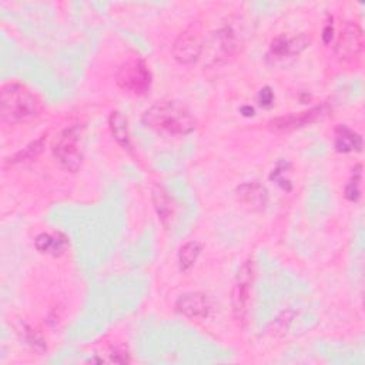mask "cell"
<instances>
[{
  "mask_svg": "<svg viewBox=\"0 0 365 365\" xmlns=\"http://www.w3.org/2000/svg\"><path fill=\"white\" fill-rule=\"evenodd\" d=\"M141 121L157 133L184 136L196 128V120L190 112L174 102H159L143 113Z\"/></svg>",
  "mask_w": 365,
  "mask_h": 365,
  "instance_id": "1",
  "label": "cell"
},
{
  "mask_svg": "<svg viewBox=\"0 0 365 365\" xmlns=\"http://www.w3.org/2000/svg\"><path fill=\"white\" fill-rule=\"evenodd\" d=\"M333 32H334L333 25H327L325 29H324V32H323V40H324L325 44H328V43L331 42V39H333Z\"/></svg>",
  "mask_w": 365,
  "mask_h": 365,
  "instance_id": "20",
  "label": "cell"
},
{
  "mask_svg": "<svg viewBox=\"0 0 365 365\" xmlns=\"http://www.w3.org/2000/svg\"><path fill=\"white\" fill-rule=\"evenodd\" d=\"M237 197L253 208H261L267 203V190L258 183H246L237 189Z\"/></svg>",
  "mask_w": 365,
  "mask_h": 365,
  "instance_id": "12",
  "label": "cell"
},
{
  "mask_svg": "<svg viewBox=\"0 0 365 365\" xmlns=\"http://www.w3.org/2000/svg\"><path fill=\"white\" fill-rule=\"evenodd\" d=\"M359 181H361V172H355L354 177L349 180V183L345 187V197L349 201H358L359 198Z\"/></svg>",
  "mask_w": 365,
  "mask_h": 365,
  "instance_id": "18",
  "label": "cell"
},
{
  "mask_svg": "<svg viewBox=\"0 0 365 365\" xmlns=\"http://www.w3.org/2000/svg\"><path fill=\"white\" fill-rule=\"evenodd\" d=\"M35 246L40 253L61 256L68 246V239L61 233H43L37 236V239L35 240Z\"/></svg>",
  "mask_w": 365,
  "mask_h": 365,
  "instance_id": "11",
  "label": "cell"
},
{
  "mask_svg": "<svg viewBox=\"0 0 365 365\" xmlns=\"http://www.w3.org/2000/svg\"><path fill=\"white\" fill-rule=\"evenodd\" d=\"M254 281V264L247 260L239 270L233 291H232V309L233 317L239 325H244L251 306V289Z\"/></svg>",
  "mask_w": 365,
  "mask_h": 365,
  "instance_id": "4",
  "label": "cell"
},
{
  "mask_svg": "<svg viewBox=\"0 0 365 365\" xmlns=\"http://www.w3.org/2000/svg\"><path fill=\"white\" fill-rule=\"evenodd\" d=\"M364 49V33L359 25L347 22L337 39L335 54L342 61H352L359 57Z\"/></svg>",
  "mask_w": 365,
  "mask_h": 365,
  "instance_id": "6",
  "label": "cell"
},
{
  "mask_svg": "<svg viewBox=\"0 0 365 365\" xmlns=\"http://www.w3.org/2000/svg\"><path fill=\"white\" fill-rule=\"evenodd\" d=\"M241 112L244 113V116H253V114H254V109H253V107H249V106H247V107H243Z\"/></svg>",
  "mask_w": 365,
  "mask_h": 365,
  "instance_id": "21",
  "label": "cell"
},
{
  "mask_svg": "<svg viewBox=\"0 0 365 365\" xmlns=\"http://www.w3.org/2000/svg\"><path fill=\"white\" fill-rule=\"evenodd\" d=\"M201 253V244L198 241H189L184 244L179 253V265L181 271H189L197 261Z\"/></svg>",
  "mask_w": 365,
  "mask_h": 365,
  "instance_id": "16",
  "label": "cell"
},
{
  "mask_svg": "<svg viewBox=\"0 0 365 365\" xmlns=\"http://www.w3.org/2000/svg\"><path fill=\"white\" fill-rule=\"evenodd\" d=\"M44 137L46 136H42L37 141L32 143L30 145H28V148L18 153L15 157H13V163L16 162H23V160H29V159H33V157H37V155L43 150V144H44Z\"/></svg>",
  "mask_w": 365,
  "mask_h": 365,
  "instance_id": "17",
  "label": "cell"
},
{
  "mask_svg": "<svg viewBox=\"0 0 365 365\" xmlns=\"http://www.w3.org/2000/svg\"><path fill=\"white\" fill-rule=\"evenodd\" d=\"M325 113H327L325 106L313 107V109L306 110V112L291 113L288 116L274 119L270 123V127L275 131H293L296 128H301L304 126H309V124L320 120L321 117L325 116Z\"/></svg>",
  "mask_w": 365,
  "mask_h": 365,
  "instance_id": "7",
  "label": "cell"
},
{
  "mask_svg": "<svg viewBox=\"0 0 365 365\" xmlns=\"http://www.w3.org/2000/svg\"><path fill=\"white\" fill-rule=\"evenodd\" d=\"M110 130L113 133V137L123 148H130V136H128V127L127 120L120 112H113L109 119Z\"/></svg>",
  "mask_w": 365,
  "mask_h": 365,
  "instance_id": "15",
  "label": "cell"
},
{
  "mask_svg": "<svg viewBox=\"0 0 365 365\" xmlns=\"http://www.w3.org/2000/svg\"><path fill=\"white\" fill-rule=\"evenodd\" d=\"M153 200L159 213V218L164 225V227H169L172 223V218L174 215V210L167 193L162 187H156L153 190Z\"/></svg>",
  "mask_w": 365,
  "mask_h": 365,
  "instance_id": "14",
  "label": "cell"
},
{
  "mask_svg": "<svg viewBox=\"0 0 365 365\" xmlns=\"http://www.w3.org/2000/svg\"><path fill=\"white\" fill-rule=\"evenodd\" d=\"M117 86L134 96L148 93L152 86V73L141 60H127L116 71Z\"/></svg>",
  "mask_w": 365,
  "mask_h": 365,
  "instance_id": "5",
  "label": "cell"
},
{
  "mask_svg": "<svg viewBox=\"0 0 365 365\" xmlns=\"http://www.w3.org/2000/svg\"><path fill=\"white\" fill-rule=\"evenodd\" d=\"M258 102L263 107H270L274 102V95L271 92L270 88H264L261 92H260V96H258Z\"/></svg>",
  "mask_w": 365,
  "mask_h": 365,
  "instance_id": "19",
  "label": "cell"
},
{
  "mask_svg": "<svg viewBox=\"0 0 365 365\" xmlns=\"http://www.w3.org/2000/svg\"><path fill=\"white\" fill-rule=\"evenodd\" d=\"M42 112L40 99L20 83H8L0 92V116L4 121L18 123L37 117Z\"/></svg>",
  "mask_w": 365,
  "mask_h": 365,
  "instance_id": "2",
  "label": "cell"
},
{
  "mask_svg": "<svg viewBox=\"0 0 365 365\" xmlns=\"http://www.w3.org/2000/svg\"><path fill=\"white\" fill-rule=\"evenodd\" d=\"M53 155L67 172H76L83 160L82 131L79 126H70L61 131L53 145Z\"/></svg>",
  "mask_w": 365,
  "mask_h": 365,
  "instance_id": "3",
  "label": "cell"
},
{
  "mask_svg": "<svg viewBox=\"0 0 365 365\" xmlns=\"http://www.w3.org/2000/svg\"><path fill=\"white\" fill-rule=\"evenodd\" d=\"M176 309L184 317L201 320L208 317L211 311V303L203 293H187L177 300Z\"/></svg>",
  "mask_w": 365,
  "mask_h": 365,
  "instance_id": "9",
  "label": "cell"
},
{
  "mask_svg": "<svg viewBox=\"0 0 365 365\" xmlns=\"http://www.w3.org/2000/svg\"><path fill=\"white\" fill-rule=\"evenodd\" d=\"M201 40L193 30L183 32L173 44V56L181 64L194 63L201 54Z\"/></svg>",
  "mask_w": 365,
  "mask_h": 365,
  "instance_id": "8",
  "label": "cell"
},
{
  "mask_svg": "<svg viewBox=\"0 0 365 365\" xmlns=\"http://www.w3.org/2000/svg\"><path fill=\"white\" fill-rule=\"evenodd\" d=\"M335 149L340 153L361 152L362 137L345 126H340L335 131Z\"/></svg>",
  "mask_w": 365,
  "mask_h": 365,
  "instance_id": "13",
  "label": "cell"
},
{
  "mask_svg": "<svg viewBox=\"0 0 365 365\" xmlns=\"http://www.w3.org/2000/svg\"><path fill=\"white\" fill-rule=\"evenodd\" d=\"M307 37L299 36V37H287V36H278L273 40L270 46V52L277 57H285V56H294L299 54L303 49L307 47Z\"/></svg>",
  "mask_w": 365,
  "mask_h": 365,
  "instance_id": "10",
  "label": "cell"
}]
</instances>
